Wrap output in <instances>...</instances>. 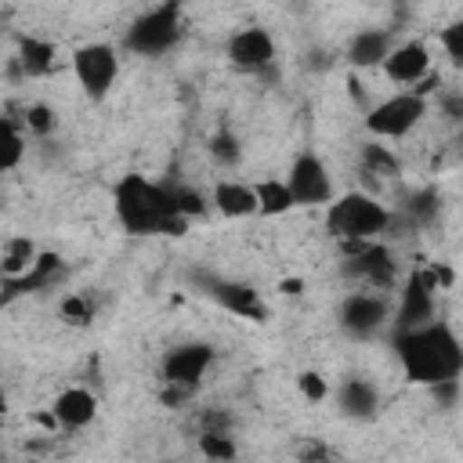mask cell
Listing matches in <instances>:
<instances>
[{
	"label": "cell",
	"mask_w": 463,
	"mask_h": 463,
	"mask_svg": "<svg viewBox=\"0 0 463 463\" xmlns=\"http://www.w3.org/2000/svg\"><path fill=\"white\" fill-rule=\"evenodd\" d=\"M394 354L412 383L434 387L441 380H459L463 373V344L449 322L430 318L416 329L394 333Z\"/></svg>",
	"instance_id": "6da1fadb"
},
{
	"label": "cell",
	"mask_w": 463,
	"mask_h": 463,
	"mask_svg": "<svg viewBox=\"0 0 463 463\" xmlns=\"http://www.w3.org/2000/svg\"><path fill=\"white\" fill-rule=\"evenodd\" d=\"M116 217L130 235H174L188 232V217L174 206L170 184H156L145 174H123L112 188Z\"/></svg>",
	"instance_id": "7a4b0ae2"
},
{
	"label": "cell",
	"mask_w": 463,
	"mask_h": 463,
	"mask_svg": "<svg viewBox=\"0 0 463 463\" xmlns=\"http://www.w3.org/2000/svg\"><path fill=\"white\" fill-rule=\"evenodd\" d=\"M391 221H394L391 210L369 192H347V195H340L326 206V232L336 242L380 239V232H387Z\"/></svg>",
	"instance_id": "3957f363"
},
{
	"label": "cell",
	"mask_w": 463,
	"mask_h": 463,
	"mask_svg": "<svg viewBox=\"0 0 463 463\" xmlns=\"http://www.w3.org/2000/svg\"><path fill=\"white\" fill-rule=\"evenodd\" d=\"M181 29H184L181 0H163L159 7H152L130 22L123 43H127V51H134L141 58H156V54H166L181 40Z\"/></svg>",
	"instance_id": "277c9868"
},
{
	"label": "cell",
	"mask_w": 463,
	"mask_h": 463,
	"mask_svg": "<svg viewBox=\"0 0 463 463\" xmlns=\"http://www.w3.org/2000/svg\"><path fill=\"white\" fill-rule=\"evenodd\" d=\"M340 253H344V275L362 279L369 289H391L398 282V260L383 242L351 239V242H340Z\"/></svg>",
	"instance_id": "5b68a950"
},
{
	"label": "cell",
	"mask_w": 463,
	"mask_h": 463,
	"mask_svg": "<svg viewBox=\"0 0 463 463\" xmlns=\"http://www.w3.org/2000/svg\"><path fill=\"white\" fill-rule=\"evenodd\" d=\"M427 116V94H416L412 87L402 94H391L387 101L373 105L365 116V130L373 137H405L416 130V123Z\"/></svg>",
	"instance_id": "8992f818"
},
{
	"label": "cell",
	"mask_w": 463,
	"mask_h": 463,
	"mask_svg": "<svg viewBox=\"0 0 463 463\" xmlns=\"http://www.w3.org/2000/svg\"><path fill=\"white\" fill-rule=\"evenodd\" d=\"M438 279H434V268L430 264H416L402 286V300H398V311H394V322L398 329H416L423 322L434 318V293H438Z\"/></svg>",
	"instance_id": "52a82bcc"
},
{
	"label": "cell",
	"mask_w": 463,
	"mask_h": 463,
	"mask_svg": "<svg viewBox=\"0 0 463 463\" xmlns=\"http://www.w3.org/2000/svg\"><path fill=\"white\" fill-rule=\"evenodd\" d=\"M72 72L80 80V87L87 90L90 101H101L109 94V87L116 83L119 72V58L109 43H87L72 54Z\"/></svg>",
	"instance_id": "ba28073f"
},
{
	"label": "cell",
	"mask_w": 463,
	"mask_h": 463,
	"mask_svg": "<svg viewBox=\"0 0 463 463\" xmlns=\"http://www.w3.org/2000/svg\"><path fill=\"white\" fill-rule=\"evenodd\" d=\"M289 188H293V199L297 206H322V203H333V181H329V170L326 163L315 156V152H300L293 163H289Z\"/></svg>",
	"instance_id": "9c48e42d"
},
{
	"label": "cell",
	"mask_w": 463,
	"mask_h": 463,
	"mask_svg": "<svg viewBox=\"0 0 463 463\" xmlns=\"http://www.w3.org/2000/svg\"><path fill=\"white\" fill-rule=\"evenodd\" d=\"M213 365V347L203 344V340H192V344H177L163 354V365H159V376L163 383H188V387H199L206 369Z\"/></svg>",
	"instance_id": "30bf717a"
},
{
	"label": "cell",
	"mask_w": 463,
	"mask_h": 463,
	"mask_svg": "<svg viewBox=\"0 0 463 463\" xmlns=\"http://www.w3.org/2000/svg\"><path fill=\"white\" fill-rule=\"evenodd\" d=\"M69 275V268H65V260H61V253H54V250H40V257H36V264L25 271V275H14V279H4V297H0V304L7 307L14 297H25V293H43V289H54L61 279Z\"/></svg>",
	"instance_id": "8fae6325"
},
{
	"label": "cell",
	"mask_w": 463,
	"mask_h": 463,
	"mask_svg": "<svg viewBox=\"0 0 463 463\" xmlns=\"http://www.w3.org/2000/svg\"><path fill=\"white\" fill-rule=\"evenodd\" d=\"M228 58H232V65H239L246 72H260L275 61V40L268 29L246 25L228 40Z\"/></svg>",
	"instance_id": "7c38bea8"
},
{
	"label": "cell",
	"mask_w": 463,
	"mask_h": 463,
	"mask_svg": "<svg viewBox=\"0 0 463 463\" xmlns=\"http://www.w3.org/2000/svg\"><path fill=\"white\" fill-rule=\"evenodd\" d=\"M206 293L228 307L232 315L239 318H250V322H264L268 318V304L260 300V293L246 282H232V279H206Z\"/></svg>",
	"instance_id": "4fadbf2b"
},
{
	"label": "cell",
	"mask_w": 463,
	"mask_h": 463,
	"mask_svg": "<svg viewBox=\"0 0 463 463\" xmlns=\"http://www.w3.org/2000/svg\"><path fill=\"white\" fill-rule=\"evenodd\" d=\"M387 322V304L376 293H351L340 304V326L351 336H373Z\"/></svg>",
	"instance_id": "5bb4252c"
},
{
	"label": "cell",
	"mask_w": 463,
	"mask_h": 463,
	"mask_svg": "<svg viewBox=\"0 0 463 463\" xmlns=\"http://www.w3.org/2000/svg\"><path fill=\"white\" fill-rule=\"evenodd\" d=\"M427 69H430V51H427L423 43H416V40L391 47V54L383 58L387 80H391V83H402V87L420 83V80L427 76Z\"/></svg>",
	"instance_id": "9a60e30c"
},
{
	"label": "cell",
	"mask_w": 463,
	"mask_h": 463,
	"mask_svg": "<svg viewBox=\"0 0 463 463\" xmlns=\"http://www.w3.org/2000/svg\"><path fill=\"white\" fill-rule=\"evenodd\" d=\"M51 412H54V420H58L65 430H80V427H87V423L98 416V398H94V391H87V387H69V391H61V394L54 398Z\"/></svg>",
	"instance_id": "2e32d148"
},
{
	"label": "cell",
	"mask_w": 463,
	"mask_h": 463,
	"mask_svg": "<svg viewBox=\"0 0 463 463\" xmlns=\"http://www.w3.org/2000/svg\"><path fill=\"white\" fill-rule=\"evenodd\" d=\"M336 402H340V412L351 420H373L380 412V391L365 376H347L336 391Z\"/></svg>",
	"instance_id": "e0dca14e"
},
{
	"label": "cell",
	"mask_w": 463,
	"mask_h": 463,
	"mask_svg": "<svg viewBox=\"0 0 463 463\" xmlns=\"http://www.w3.org/2000/svg\"><path fill=\"white\" fill-rule=\"evenodd\" d=\"M213 206L224 217H250L257 213V188L242 181H217L213 184Z\"/></svg>",
	"instance_id": "ac0fdd59"
},
{
	"label": "cell",
	"mask_w": 463,
	"mask_h": 463,
	"mask_svg": "<svg viewBox=\"0 0 463 463\" xmlns=\"http://www.w3.org/2000/svg\"><path fill=\"white\" fill-rule=\"evenodd\" d=\"M387 54H391V40H387V33H380V29H362V33L351 40V47H347V61L358 65V69L383 65Z\"/></svg>",
	"instance_id": "d6986e66"
},
{
	"label": "cell",
	"mask_w": 463,
	"mask_h": 463,
	"mask_svg": "<svg viewBox=\"0 0 463 463\" xmlns=\"http://www.w3.org/2000/svg\"><path fill=\"white\" fill-rule=\"evenodd\" d=\"M253 188H257V213H264V217H279V213H286L289 206H297L289 181L264 177V181H257Z\"/></svg>",
	"instance_id": "ffe728a7"
},
{
	"label": "cell",
	"mask_w": 463,
	"mask_h": 463,
	"mask_svg": "<svg viewBox=\"0 0 463 463\" xmlns=\"http://www.w3.org/2000/svg\"><path fill=\"white\" fill-rule=\"evenodd\" d=\"M40 257V246L29 239V235H14L4 242V257H0V271L4 279H14V275H25Z\"/></svg>",
	"instance_id": "44dd1931"
},
{
	"label": "cell",
	"mask_w": 463,
	"mask_h": 463,
	"mask_svg": "<svg viewBox=\"0 0 463 463\" xmlns=\"http://www.w3.org/2000/svg\"><path fill=\"white\" fill-rule=\"evenodd\" d=\"M18 61L29 76H47L54 69L58 54H54V43H47L40 36H22L18 40Z\"/></svg>",
	"instance_id": "7402d4cb"
},
{
	"label": "cell",
	"mask_w": 463,
	"mask_h": 463,
	"mask_svg": "<svg viewBox=\"0 0 463 463\" xmlns=\"http://www.w3.org/2000/svg\"><path fill=\"white\" fill-rule=\"evenodd\" d=\"M362 166H365V174H376V177H398V170H402L398 156L387 145H376V141L362 145Z\"/></svg>",
	"instance_id": "603a6c76"
},
{
	"label": "cell",
	"mask_w": 463,
	"mask_h": 463,
	"mask_svg": "<svg viewBox=\"0 0 463 463\" xmlns=\"http://www.w3.org/2000/svg\"><path fill=\"white\" fill-rule=\"evenodd\" d=\"M438 210H441V199H438L434 188H420V192H412V195L405 199V217H409L412 224H430V221L438 217Z\"/></svg>",
	"instance_id": "cb8c5ba5"
},
{
	"label": "cell",
	"mask_w": 463,
	"mask_h": 463,
	"mask_svg": "<svg viewBox=\"0 0 463 463\" xmlns=\"http://www.w3.org/2000/svg\"><path fill=\"white\" fill-rule=\"evenodd\" d=\"M58 311H61V322H69V326H90L98 304L87 293H65L61 304H58Z\"/></svg>",
	"instance_id": "d4e9b609"
},
{
	"label": "cell",
	"mask_w": 463,
	"mask_h": 463,
	"mask_svg": "<svg viewBox=\"0 0 463 463\" xmlns=\"http://www.w3.org/2000/svg\"><path fill=\"white\" fill-rule=\"evenodd\" d=\"M210 156H213L217 166H239V159H242V145H239V137H235L228 127H221V130L210 137Z\"/></svg>",
	"instance_id": "484cf974"
},
{
	"label": "cell",
	"mask_w": 463,
	"mask_h": 463,
	"mask_svg": "<svg viewBox=\"0 0 463 463\" xmlns=\"http://www.w3.org/2000/svg\"><path fill=\"white\" fill-rule=\"evenodd\" d=\"M22 152H25V134L18 130L14 116L4 119V152H0V166L4 170H14L22 163Z\"/></svg>",
	"instance_id": "4316f807"
},
{
	"label": "cell",
	"mask_w": 463,
	"mask_h": 463,
	"mask_svg": "<svg viewBox=\"0 0 463 463\" xmlns=\"http://www.w3.org/2000/svg\"><path fill=\"white\" fill-rule=\"evenodd\" d=\"M199 452L210 456V459H232L235 456L232 430H203L199 434Z\"/></svg>",
	"instance_id": "83f0119b"
},
{
	"label": "cell",
	"mask_w": 463,
	"mask_h": 463,
	"mask_svg": "<svg viewBox=\"0 0 463 463\" xmlns=\"http://www.w3.org/2000/svg\"><path fill=\"white\" fill-rule=\"evenodd\" d=\"M170 195H174V206H177L188 221L206 213V199H203L195 188H188V184H170Z\"/></svg>",
	"instance_id": "f1b7e54d"
},
{
	"label": "cell",
	"mask_w": 463,
	"mask_h": 463,
	"mask_svg": "<svg viewBox=\"0 0 463 463\" xmlns=\"http://www.w3.org/2000/svg\"><path fill=\"white\" fill-rule=\"evenodd\" d=\"M22 123H25V130H29V134H40V137H47V134L54 130V112H51L47 105L33 101V105L25 109V116H22Z\"/></svg>",
	"instance_id": "f546056e"
},
{
	"label": "cell",
	"mask_w": 463,
	"mask_h": 463,
	"mask_svg": "<svg viewBox=\"0 0 463 463\" xmlns=\"http://www.w3.org/2000/svg\"><path fill=\"white\" fill-rule=\"evenodd\" d=\"M438 43H441V51L456 61V65H463V18H456V22H449L445 29H441V36H438Z\"/></svg>",
	"instance_id": "4dcf8cb0"
},
{
	"label": "cell",
	"mask_w": 463,
	"mask_h": 463,
	"mask_svg": "<svg viewBox=\"0 0 463 463\" xmlns=\"http://www.w3.org/2000/svg\"><path fill=\"white\" fill-rule=\"evenodd\" d=\"M297 387H300V394H304L307 402H322V398L329 394V387H326V380H322L318 373H300V376H297Z\"/></svg>",
	"instance_id": "1f68e13d"
},
{
	"label": "cell",
	"mask_w": 463,
	"mask_h": 463,
	"mask_svg": "<svg viewBox=\"0 0 463 463\" xmlns=\"http://www.w3.org/2000/svg\"><path fill=\"white\" fill-rule=\"evenodd\" d=\"M195 391H199V387H188V383H163L159 402H163L166 409H177V405H184V402H188Z\"/></svg>",
	"instance_id": "d6a6232c"
},
{
	"label": "cell",
	"mask_w": 463,
	"mask_h": 463,
	"mask_svg": "<svg viewBox=\"0 0 463 463\" xmlns=\"http://www.w3.org/2000/svg\"><path fill=\"white\" fill-rule=\"evenodd\" d=\"M456 394H459V380H441V383L430 387V398H434L441 409H449V405L456 402Z\"/></svg>",
	"instance_id": "836d02e7"
},
{
	"label": "cell",
	"mask_w": 463,
	"mask_h": 463,
	"mask_svg": "<svg viewBox=\"0 0 463 463\" xmlns=\"http://www.w3.org/2000/svg\"><path fill=\"white\" fill-rule=\"evenodd\" d=\"M441 112L456 123H463V94H441Z\"/></svg>",
	"instance_id": "e575fe53"
},
{
	"label": "cell",
	"mask_w": 463,
	"mask_h": 463,
	"mask_svg": "<svg viewBox=\"0 0 463 463\" xmlns=\"http://www.w3.org/2000/svg\"><path fill=\"white\" fill-rule=\"evenodd\" d=\"M279 289H282V293H289V297H297V293L304 289V282H300V279H282V282H279Z\"/></svg>",
	"instance_id": "d590c367"
},
{
	"label": "cell",
	"mask_w": 463,
	"mask_h": 463,
	"mask_svg": "<svg viewBox=\"0 0 463 463\" xmlns=\"http://www.w3.org/2000/svg\"><path fill=\"white\" fill-rule=\"evenodd\" d=\"M300 456H304V459H322V456H329V449H326V445H307Z\"/></svg>",
	"instance_id": "8d00e7d4"
},
{
	"label": "cell",
	"mask_w": 463,
	"mask_h": 463,
	"mask_svg": "<svg viewBox=\"0 0 463 463\" xmlns=\"http://www.w3.org/2000/svg\"><path fill=\"white\" fill-rule=\"evenodd\" d=\"M456 152H459V159H463V123H459V134H456Z\"/></svg>",
	"instance_id": "74e56055"
}]
</instances>
